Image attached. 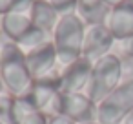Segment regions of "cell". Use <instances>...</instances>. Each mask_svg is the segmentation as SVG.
<instances>
[{
    "instance_id": "24",
    "label": "cell",
    "mask_w": 133,
    "mask_h": 124,
    "mask_svg": "<svg viewBox=\"0 0 133 124\" xmlns=\"http://www.w3.org/2000/svg\"><path fill=\"white\" fill-rule=\"evenodd\" d=\"M4 93H8V89H6V84H4L2 77H0V95H4Z\"/></svg>"
},
{
    "instance_id": "14",
    "label": "cell",
    "mask_w": 133,
    "mask_h": 124,
    "mask_svg": "<svg viewBox=\"0 0 133 124\" xmlns=\"http://www.w3.org/2000/svg\"><path fill=\"white\" fill-rule=\"evenodd\" d=\"M33 111H38L37 106L33 104L31 97L26 93V95H20V97H15L13 100V108H11V119H9V124H22Z\"/></svg>"
},
{
    "instance_id": "1",
    "label": "cell",
    "mask_w": 133,
    "mask_h": 124,
    "mask_svg": "<svg viewBox=\"0 0 133 124\" xmlns=\"http://www.w3.org/2000/svg\"><path fill=\"white\" fill-rule=\"evenodd\" d=\"M0 77L6 84L8 93L13 97L26 95L35 82L26 64V53L17 42L6 37L0 42Z\"/></svg>"
},
{
    "instance_id": "5",
    "label": "cell",
    "mask_w": 133,
    "mask_h": 124,
    "mask_svg": "<svg viewBox=\"0 0 133 124\" xmlns=\"http://www.w3.org/2000/svg\"><path fill=\"white\" fill-rule=\"evenodd\" d=\"M33 104L40 113H44L48 119L60 117L62 106H64V93L60 89V84L46 82V80H35L31 89L28 91Z\"/></svg>"
},
{
    "instance_id": "22",
    "label": "cell",
    "mask_w": 133,
    "mask_h": 124,
    "mask_svg": "<svg viewBox=\"0 0 133 124\" xmlns=\"http://www.w3.org/2000/svg\"><path fill=\"white\" fill-rule=\"evenodd\" d=\"M49 124H75V122H71L69 119H66V117H53V119H49Z\"/></svg>"
},
{
    "instance_id": "9",
    "label": "cell",
    "mask_w": 133,
    "mask_h": 124,
    "mask_svg": "<svg viewBox=\"0 0 133 124\" xmlns=\"http://www.w3.org/2000/svg\"><path fill=\"white\" fill-rule=\"evenodd\" d=\"M104 26L109 29L115 40L133 35V0H126V2L111 8Z\"/></svg>"
},
{
    "instance_id": "4",
    "label": "cell",
    "mask_w": 133,
    "mask_h": 124,
    "mask_svg": "<svg viewBox=\"0 0 133 124\" xmlns=\"http://www.w3.org/2000/svg\"><path fill=\"white\" fill-rule=\"evenodd\" d=\"M133 111V82H120L104 100L98 102L100 124H122Z\"/></svg>"
},
{
    "instance_id": "17",
    "label": "cell",
    "mask_w": 133,
    "mask_h": 124,
    "mask_svg": "<svg viewBox=\"0 0 133 124\" xmlns=\"http://www.w3.org/2000/svg\"><path fill=\"white\" fill-rule=\"evenodd\" d=\"M46 2H49L60 15H68V13H75L78 0H46Z\"/></svg>"
},
{
    "instance_id": "13",
    "label": "cell",
    "mask_w": 133,
    "mask_h": 124,
    "mask_svg": "<svg viewBox=\"0 0 133 124\" xmlns=\"http://www.w3.org/2000/svg\"><path fill=\"white\" fill-rule=\"evenodd\" d=\"M51 40H53V37H51L48 31H44V29L33 26L17 44L20 46V49H22L24 53H29V51H33V49H38V48L49 44Z\"/></svg>"
},
{
    "instance_id": "2",
    "label": "cell",
    "mask_w": 133,
    "mask_h": 124,
    "mask_svg": "<svg viewBox=\"0 0 133 124\" xmlns=\"http://www.w3.org/2000/svg\"><path fill=\"white\" fill-rule=\"evenodd\" d=\"M86 24L75 15H62L55 31H53V46L57 49L58 64L64 68L82 57V40H84Z\"/></svg>"
},
{
    "instance_id": "18",
    "label": "cell",
    "mask_w": 133,
    "mask_h": 124,
    "mask_svg": "<svg viewBox=\"0 0 133 124\" xmlns=\"http://www.w3.org/2000/svg\"><path fill=\"white\" fill-rule=\"evenodd\" d=\"M35 2H37V0H15L11 11H13V13H20V15L31 17L33 8H35Z\"/></svg>"
},
{
    "instance_id": "15",
    "label": "cell",
    "mask_w": 133,
    "mask_h": 124,
    "mask_svg": "<svg viewBox=\"0 0 133 124\" xmlns=\"http://www.w3.org/2000/svg\"><path fill=\"white\" fill-rule=\"evenodd\" d=\"M111 53L117 55L118 58H133V35L120 38V40H115Z\"/></svg>"
},
{
    "instance_id": "6",
    "label": "cell",
    "mask_w": 133,
    "mask_h": 124,
    "mask_svg": "<svg viewBox=\"0 0 133 124\" xmlns=\"http://www.w3.org/2000/svg\"><path fill=\"white\" fill-rule=\"evenodd\" d=\"M115 46V37L109 33V29L100 24V26H86L84 31V40H82V57L97 62L98 58L109 55Z\"/></svg>"
},
{
    "instance_id": "10",
    "label": "cell",
    "mask_w": 133,
    "mask_h": 124,
    "mask_svg": "<svg viewBox=\"0 0 133 124\" xmlns=\"http://www.w3.org/2000/svg\"><path fill=\"white\" fill-rule=\"evenodd\" d=\"M109 9L111 8L104 4L102 0H78L75 8V15L86 26H100L106 22Z\"/></svg>"
},
{
    "instance_id": "26",
    "label": "cell",
    "mask_w": 133,
    "mask_h": 124,
    "mask_svg": "<svg viewBox=\"0 0 133 124\" xmlns=\"http://www.w3.org/2000/svg\"><path fill=\"white\" fill-rule=\"evenodd\" d=\"M88 124H100V122H88Z\"/></svg>"
},
{
    "instance_id": "7",
    "label": "cell",
    "mask_w": 133,
    "mask_h": 124,
    "mask_svg": "<svg viewBox=\"0 0 133 124\" xmlns=\"http://www.w3.org/2000/svg\"><path fill=\"white\" fill-rule=\"evenodd\" d=\"M62 117L69 119L75 124L98 122V104L86 93H64Z\"/></svg>"
},
{
    "instance_id": "21",
    "label": "cell",
    "mask_w": 133,
    "mask_h": 124,
    "mask_svg": "<svg viewBox=\"0 0 133 124\" xmlns=\"http://www.w3.org/2000/svg\"><path fill=\"white\" fill-rule=\"evenodd\" d=\"M13 4H15V0H0V17L9 13L11 8H13Z\"/></svg>"
},
{
    "instance_id": "16",
    "label": "cell",
    "mask_w": 133,
    "mask_h": 124,
    "mask_svg": "<svg viewBox=\"0 0 133 124\" xmlns=\"http://www.w3.org/2000/svg\"><path fill=\"white\" fill-rule=\"evenodd\" d=\"M13 100L15 97L11 93H4L0 95V120L9 124V119H11V108H13Z\"/></svg>"
},
{
    "instance_id": "8",
    "label": "cell",
    "mask_w": 133,
    "mask_h": 124,
    "mask_svg": "<svg viewBox=\"0 0 133 124\" xmlns=\"http://www.w3.org/2000/svg\"><path fill=\"white\" fill-rule=\"evenodd\" d=\"M93 71V62L78 57L75 62L62 68V79H60V89L62 93H84Z\"/></svg>"
},
{
    "instance_id": "25",
    "label": "cell",
    "mask_w": 133,
    "mask_h": 124,
    "mask_svg": "<svg viewBox=\"0 0 133 124\" xmlns=\"http://www.w3.org/2000/svg\"><path fill=\"white\" fill-rule=\"evenodd\" d=\"M122 124H133V111H131V113L124 119V122H122Z\"/></svg>"
},
{
    "instance_id": "27",
    "label": "cell",
    "mask_w": 133,
    "mask_h": 124,
    "mask_svg": "<svg viewBox=\"0 0 133 124\" xmlns=\"http://www.w3.org/2000/svg\"><path fill=\"white\" fill-rule=\"evenodd\" d=\"M0 124H6V122H2V120H0Z\"/></svg>"
},
{
    "instance_id": "11",
    "label": "cell",
    "mask_w": 133,
    "mask_h": 124,
    "mask_svg": "<svg viewBox=\"0 0 133 124\" xmlns=\"http://www.w3.org/2000/svg\"><path fill=\"white\" fill-rule=\"evenodd\" d=\"M0 28H2V35L6 38L18 42L33 28V22H31V17H28V15L9 11V13L0 17Z\"/></svg>"
},
{
    "instance_id": "20",
    "label": "cell",
    "mask_w": 133,
    "mask_h": 124,
    "mask_svg": "<svg viewBox=\"0 0 133 124\" xmlns=\"http://www.w3.org/2000/svg\"><path fill=\"white\" fill-rule=\"evenodd\" d=\"M22 124H49V119L44 113H40V111H33Z\"/></svg>"
},
{
    "instance_id": "3",
    "label": "cell",
    "mask_w": 133,
    "mask_h": 124,
    "mask_svg": "<svg viewBox=\"0 0 133 124\" xmlns=\"http://www.w3.org/2000/svg\"><path fill=\"white\" fill-rule=\"evenodd\" d=\"M122 82V69H120V58L113 53L98 58L93 62V71L89 84L86 88V95L95 100L97 104L104 100L118 84Z\"/></svg>"
},
{
    "instance_id": "19",
    "label": "cell",
    "mask_w": 133,
    "mask_h": 124,
    "mask_svg": "<svg viewBox=\"0 0 133 124\" xmlns=\"http://www.w3.org/2000/svg\"><path fill=\"white\" fill-rule=\"evenodd\" d=\"M122 82H133V58H120Z\"/></svg>"
},
{
    "instance_id": "28",
    "label": "cell",
    "mask_w": 133,
    "mask_h": 124,
    "mask_svg": "<svg viewBox=\"0 0 133 124\" xmlns=\"http://www.w3.org/2000/svg\"><path fill=\"white\" fill-rule=\"evenodd\" d=\"M0 33H2V28H0Z\"/></svg>"
},
{
    "instance_id": "12",
    "label": "cell",
    "mask_w": 133,
    "mask_h": 124,
    "mask_svg": "<svg viewBox=\"0 0 133 124\" xmlns=\"http://www.w3.org/2000/svg\"><path fill=\"white\" fill-rule=\"evenodd\" d=\"M60 17L62 15L49 2H46V0H37L35 8H33V13H31V22H33V26L48 31L53 37V31H55V28L58 24Z\"/></svg>"
},
{
    "instance_id": "23",
    "label": "cell",
    "mask_w": 133,
    "mask_h": 124,
    "mask_svg": "<svg viewBox=\"0 0 133 124\" xmlns=\"http://www.w3.org/2000/svg\"><path fill=\"white\" fill-rule=\"evenodd\" d=\"M104 4H108L109 8H115V6H118V4H122V2H126V0H102Z\"/></svg>"
}]
</instances>
